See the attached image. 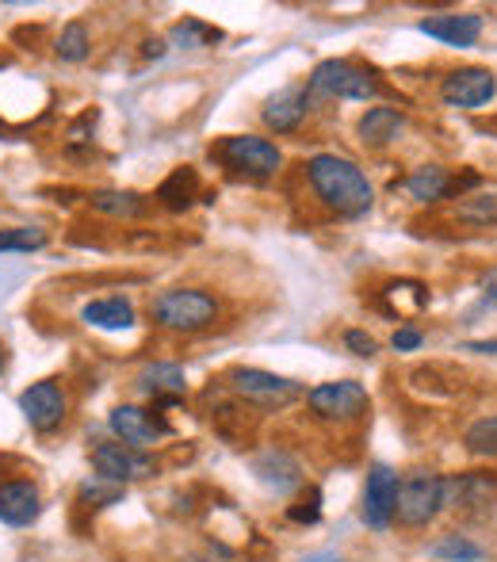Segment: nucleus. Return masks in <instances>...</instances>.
<instances>
[{"mask_svg": "<svg viewBox=\"0 0 497 562\" xmlns=\"http://www.w3.org/2000/svg\"><path fill=\"white\" fill-rule=\"evenodd\" d=\"M215 157L226 165V169L241 172V177H252V180L275 177L283 165L280 146L260 138V134H226V138L215 146Z\"/></svg>", "mask_w": 497, "mask_h": 562, "instance_id": "423d86ee", "label": "nucleus"}, {"mask_svg": "<svg viewBox=\"0 0 497 562\" xmlns=\"http://www.w3.org/2000/svg\"><path fill=\"white\" fill-rule=\"evenodd\" d=\"M463 445H467L471 456L497 459V414L478 417V422L467 429V437H463Z\"/></svg>", "mask_w": 497, "mask_h": 562, "instance_id": "c85d7f7f", "label": "nucleus"}, {"mask_svg": "<svg viewBox=\"0 0 497 562\" xmlns=\"http://www.w3.org/2000/svg\"><path fill=\"white\" fill-rule=\"evenodd\" d=\"M306 180H310L314 195L321 207H329L337 218H364L375 203V188L364 177L357 161L337 154H314L306 161Z\"/></svg>", "mask_w": 497, "mask_h": 562, "instance_id": "f257e3e1", "label": "nucleus"}, {"mask_svg": "<svg viewBox=\"0 0 497 562\" xmlns=\"http://www.w3.org/2000/svg\"><path fill=\"white\" fill-rule=\"evenodd\" d=\"M252 474L260 479V486L275 490V494H291L303 486V467L287 456V451H264L252 459Z\"/></svg>", "mask_w": 497, "mask_h": 562, "instance_id": "dca6fc26", "label": "nucleus"}, {"mask_svg": "<svg viewBox=\"0 0 497 562\" xmlns=\"http://www.w3.org/2000/svg\"><path fill=\"white\" fill-rule=\"evenodd\" d=\"M478 288H483V303L486 306H497V268H490V272L478 280Z\"/></svg>", "mask_w": 497, "mask_h": 562, "instance_id": "f704fd0d", "label": "nucleus"}, {"mask_svg": "<svg viewBox=\"0 0 497 562\" xmlns=\"http://www.w3.org/2000/svg\"><path fill=\"white\" fill-rule=\"evenodd\" d=\"M108 425H112V432L120 437V445L126 448H154L157 440H165L172 432V425L165 422L161 414H154V409H142V406H115L112 417H108Z\"/></svg>", "mask_w": 497, "mask_h": 562, "instance_id": "9b49d317", "label": "nucleus"}, {"mask_svg": "<svg viewBox=\"0 0 497 562\" xmlns=\"http://www.w3.org/2000/svg\"><path fill=\"white\" fill-rule=\"evenodd\" d=\"M142 54H146V58H161V54H165V43H161V38H146Z\"/></svg>", "mask_w": 497, "mask_h": 562, "instance_id": "e433bc0d", "label": "nucleus"}, {"mask_svg": "<svg viewBox=\"0 0 497 562\" xmlns=\"http://www.w3.org/2000/svg\"><path fill=\"white\" fill-rule=\"evenodd\" d=\"M20 414L35 432H54L69 417V394L58 379H38L20 394Z\"/></svg>", "mask_w": 497, "mask_h": 562, "instance_id": "6e6552de", "label": "nucleus"}, {"mask_svg": "<svg viewBox=\"0 0 497 562\" xmlns=\"http://www.w3.org/2000/svg\"><path fill=\"white\" fill-rule=\"evenodd\" d=\"M92 126H97V112H84L74 126H69V142H89Z\"/></svg>", "mask_w": 497, "mask_h": 562, "instance_id": "72a5a7b5", "label": "nucleus"}, {"mask_svg": "<svg viewBox=\"0 0 497 562\" xmlns=\"http://www.w3.org/2000/svg\"><path fill=\"white\" fill-rule=\"evenodd\" d=\"M81 322L92 329H104V334H123V329L134 326V306L123 295L92 299V303H84Z\"/></svg>", "mask_w": 497, "mask_h": 562, "instance_id": "f3484780", "label": "nucleus"}, {"mask_svg": "<svg viewBox=\"0 0 497 562\" xmlns=\"http://www.w3.org/2000/svg\"><path fill=\"white\" fill-rule=\"evenodd\" d=\"M429 551H432V559H444V562H483L486 559L483 543H475L463 532H448L444 540H437Z\"/></svg>", "mask_w": 497, "mask_h": 562, "instance_id": "a878e982", "label": "nucleus"}, {"mask_svg": "<svg viewBox=\"0 0 497 562\" xmlns=\"http://www.w3.org/2000/svg\"><path fill=\"white\" fill-rule=\"evenodd\" d=\"M92 467H97L100 479L126 486V482H142L157 474V459L146 456L138 448H126L120 440H104V445L92 448Z\"/></svg>", "mask_w": 497, "mask_h": 562, "instance_id": "1a4fd4ad", "label": "nucleus"}, {"mask_svg": "<svg viewBox=\"0 0 497 562\" xmlns=\"http://www.w3.org/2000/svg\"><path fill=\"white\" fill-rule=\"evenodd\" d=\"M4 368H8V352H4V345H0V375H4Z\"/></svg>", "mask_w": 497, "mask_h": 562, "instance_id": "58836bf2", "label": "nucleus"}, {"mask_svg": "<svg viewBox=\"0 0 497 562\" xmlns=\"http://www.w3.org/2000/svg\"><path fill=\"white\" fill-rule=\"evenodd\" d=\"M444 509V479L432 471H409L398 482V502H394V520L402 528H425Z\"/></svg>", "mask_w": 497, "mask_h": 562, "instance_id": "39448f33", "label": "nucleus"}, {"mask_svg": "<svg viewBox=\"0 0 497 562\" xmlns=\"http://www.w3.org/2000/svg\"><path fill=\"white\" fill-rule=\"evenodd\" d=\"M344 348L357 352L360 360H372V356L379 352V340L372 334H364V329H349V334H344Z\"/></svg>", "mask_w": 497, "mask_h": 562, "instance_id": "2f4dec72", "label": "nucleus"}, {"mask_svg": "<svg viewBox=\"0 0 497 562\" xmlns=\"http://www.w3.org/2000/svg\"><path fill=\"white\" fill-rule=\"evenodd\" d=\"M298 562H344L337 551H314V555H306V559H298Z\"/></svg>", "mask_w": 497, "mask_h": 562, "instance_id": "4c0bfd02", "label": "nucleus"}, {"mask_svg": "<svg viewBox=\"0 0 497 562\" xmlns=\"http://www.w3.org/2000/svg\"><path fill=\"white\" fill-rule=\"evenodd\" d=\"M50 234L43 226H12L0 229V252H38L46 249Z\"/></svg>", "mask_w": 497, "mask_h": 562, "instance_id": "bb28decb", "label": "nucleus"}, {"mask_svg": "<svg viewBox=\"0 0 497 562\" xmlns=\"http://www.w3.org/2000/svg\"><path fill=\"white\" fill-rule=\"evenodd\" d=\"M287 520H295V525H318L321 520V490H306V497L298 505H291L287 509Z\"/></svg>", "mask_w": 497, "mask_h": 562, "instance_id": "7c9ffc66", "label": "nucleus"}, {"mask_svg": "<svg viewBox=\"0 0 497 562\" xmlns=\"http://www.w3.org/2000/svg\"><path fill=\"white\" fill-rule=\"evenodd\" d=\"M360 142L372 149H383L391 146V142H398V134L406 131V115L398 112V108H368L364 115H360Z\"/></svg>", "mask_w": 497, "mask_h": 562, "instance_id": "a211bd4d", "label": "nucleus"}, {"mask_svg": "<svg viewBox=\"0 0 497 562\" xmlns=\"http://www.w3.org/2000/svg\"><path fill=\"white\" fill-rule=\"evenodd\" d=\"M455 218L463 226H497V195H467L455 207Z\"/></svg>", "mask_w": 497, "mask_h": 562, "instance_id": "cd10ccee", "label": "nucleus"}, {"mask_svg": "<svg viewBox=\"0 0 497 562\" xmlns=\"http://www.w3.org/2000/svg\"><path fill=\"white\" fill-rule=\"evenodd\" d=\"M92 211H100V215L108 218H142L149 211V200L138 192H131V188H100V192L89 195Z\"/></svg>", "mask_w": 497, "mask_h": 562, "instance_id": "aec40b11", "label": "nucleus"}, {"mask_svg": "<svg viewBox=\"0 0 497 562\" xmlns=\"http://www.w3.org/2000/svg\"><path fill=\"white\" fill-rule=\"evenodd\" d=\"M494 494V479L490 474H478V471H471V474H460V479H444V505H478V502H486V497Z\"/></svg>", "mask_w": 497, "mask_h": 562, "instance_id": "5701e85b", "label": "nucleus"}, {"mask_svg": "<svg viewBox=\"0 0 497 562\" xmlns=\"http://www.w3.org/2000/svg\"><path fill=\"white\" fill-rule=\"evenodd\" d=\"M497 97V77L483 66H463L440 81V100L448 108H463V112H475V108L490 104Z\"/></svg>", "mask_w": 497, "mask_h": 562, "instance_id": "9d476101", "label": "nucleus"}, {"mask_svg": "<svg viewBox=\"0 0 497 562\" xmlns=\"http://www.w3.org/2000/svg\"><path fill=\"white\" fill-rule=\"evenodd\" d=\"M310 112V92H306V85H283L280 92H272V97L264 100V126L275 134H291L298 131V123L306 119Z\"/></svg>", "mask_w": 497, "mask_h": 562, "instance_id": "ddd939ff", "label": "nucleus"}, {"mask_svg": "<svg viewBox=\"0 0 497 562\" xmlns=\"http://www.w3.org/2000/svg\"><path fill=\"white\" fill-rule=\"evenodd\" d=\"M306 92L321 100H375L383 92V85L375 81L372 69L357 66L349 58H329L321 66H314L310 81H306Z\"/></svg>", "mask_w": 497, "mask_h": 562, "instance_id": "7ed1b4c3", "label": "nucleus"}, {"mask_svg": "<svg viewBox=\"0 0 497 562\" xmlns=\"http://www.w3.org/2000/svg\"><path fill=\"white\" fill-rule=\"evenodd\" d=\"M391 345H394V352H417V348L425 345V334L414 326H402V329H394Z\"/></svg>", "mask_w": 497, "mask_h": 562, "instance_id": "473e14b6", "label": "nucleus"}, {"mask_svg": "<svg viewBox=\"0 0 497 562\" xmlns=\"http://www.w3.org/2000/svg\"><path fill=\"white\" fill-rule=\"evenodd\" d=\"M230 391L238 394L246 406H257V409H287L295 406L298 398H306V386L295 383L287 375H275V371H264V368H234L226 375Z\"/></svg>", "mask_w": 497, "mask_h": 562, "instance_id": "20e7f679", "label": "nucleus"}, {"mask_svg": "<svg viewBox=\"0 0 497 562\" xmlns=\"http://www.w3.org/2000/svg\"><path fill=\"white\" fill-rule=\"evenodd\" d=\"M138 386L146 394H154V402L157 398H180V394L188 391V375H184L180 363H149V368H142Z\"/></svg>", "mask_w": 497, "mask_h": 562, "instance_id": "412c9836", "label": "nucleus"}, {"mask_svg": "<svg viewBox=\"0 0 497 562\" xmlns=\"http://www.w3.org/2000/svg\"><path fill=\"white\" fill-rule=\"evenodd\" d=\"M77 497H81V505H89V509H108V505L123 502V486H115V482H108V479H100V474H92V479L81 482Z\"/></svg>", "mask_w": 497, "mask_h": 562, "instance_id": "c756f323", "label": "nucleus"}, {"mask_svg": "<svg viewBox=\"0 0 497 562\" xmlns=\"http://www.w3.org/2000/svg\"><path fill=\"white\" fill-rule=\"evenodd\" d=\"M195 200H200V172H195L192 165L172 169L169 177L161 180V188H157V203H161L165 211H172V215H184Z\"/></svg>", "mask_w": 497, "mask_h": 562, "instance_id": "6ab92c4d", "label": "nucleus"}, {"mask_svg": "<svg viewBox=\"0 0 497 562\" xmlns=\"http://www.w3.org/2000/svg\"><path fill=\"white\" fill-rule=\"evenodd\" d=\"M43 517V497L35 482H0V520L8 528H27Z\"/></svg>", "mask_w": 497, "mask_h": 562, "instance_id": "4468645a", "label": "nucleus"}, {"mask_svg": "<svg viewBox=\"0 0 497 562\" xmlns=\"http://www.w3.org/2000/svg\"><path fill=\"white\" fill-rule=\"evenodd\" d=\"M218 299L203 288H169L149 303V314L161 329L172 334H200L218 322Z\"/></svg>", "mask_w": 497, "mask_h": 562, "instance_id": "f03ea898", "label": "nucleus"}, {"mask_svg": "<svg viewBox=\"0 0 497 562\" xmlns=\"http://www.w3.org/2000/svg\"><path fill=\"white\" fill-rule=\"evenodd\" d=\"M406 192L414 195L417 203L452 200V177H448V169H440V165H421V169L409 172Z\"/></svg>", "mask_w": 497, "mask_h": 562, "instance_id": "4be33fe9", "label": "nucleus"}, {"mask_svg": "<svg viewBox=\"0 0 497 562\" xmlns=\"http://www.w3.org/2000/svg\"><path fill=\"white\" fill-rule=\"evenodd\" d=\"M417 31L429 38H440L448 46H475L483 35V15L478 12H448V15H429L417 23Z\"/></svg>", "mask_w": 497, "mask_h": 562, "instance_id": "2eb2a0df", "label": "nucleus"}, {"mask_svg": "<svg viewBox=\"0 0 497 562\" xmlns=\"http://www.w3.org/2000/svg\"><path fill=\"white\" fill-rule=\"evenodd\" d=\"M223 38H226L223 31L195 20V15H184V20H177L169 27V43L180 46V50H203V46H215V43H223Z\"/></svg>", "mask_w": 497, "mask_h": 562, "instance_id": "b1692460", "label": "nucleus"}, {"mask_svg": "<svg viewBox=\"0 0 497 562\" xmlns=\"http://www.w3.org/2000/svg\"><path fill=\"white\" fill-rule=\"evenodd\" d=\"M54 54H58L61 61H69V66H81V61L92 54L89 27H84L81 20L66 23V27H61V35H58V43H54Z\"/></svg>", "mask_w": 497, "mask_h": 562, "instance_id": "393cba45", "label": "nucleus"}, {"mask_svg": "<svg viewBox=\"0 0 497 562\" xmlns=\"http://www.w3.org/2000/svg\"><path fill=\"white\" fill-rule=\"evenodd\" d=\"M188 562H211V559H188Z\"/></svg>", "mask_w": 497, "mask_h": 562, "instance_id": "ea45409f", "label": "nucleus"}, {"mask_svg": "<svg viewBox=\"0 0 497 562\" xmlns=\"http://www.w3.org/2000/svg\"><path fill=\"white\" fill-rule=\"evenodd\" d=\"M306 406L321 417V422H357L368 414L372 398H368L364 383L357 379H334V383H318L306 391Z\"/></svg>", "mask_w": 497, "mask_h": 562, "instance_id": "0eeeda50", "label": "nucleus"}, {"mask_svg": "<svg viewBox=\"0 0 497 562\" xmlns=\"http://www.w3.org/2000/svg\"><path fill=\"white\" fill-rule=\"evenodd\" d=\"M463 352H478V356H497V340H467Z\"/></svg>", "mask_w": 497, "mask_h": 562, "instance_id": "c9c22d12", "label": "nucleus"}, {"mask_svg": "<svg viewBox=\"0 0 497 562\" xmlns=\"http://www.w3.org/2000/svg\"><path fill=\"white\" fill-rule=\"evenodd\" d=\"M398 471L386 463H375L364 482V525L375 532H386L394 525V502H398Z\"/></svg>", "mask_w": 497, "mask_h": 562, "instance_id": "f8f14e48", "label": "nucleus"}]
</instances>
